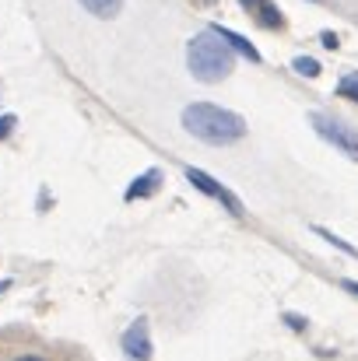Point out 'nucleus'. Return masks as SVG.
Returning a JSON list of instances; mask_svg holds the SVG:
<instances>
[{
  "instance_id": "f257e3e1",
  "label": "nucleus",
  "mask_w": 358,
  "mask_h": 361,
  "mask_svg": "<svg viewBox=\"0 0 358 361\" xmlns=\"http://www.w3.org/2000/svg\"><path fill=\"white\" fill-rule=\"evenodd\" d=\"M183 130L190 133V137H197V140H204V144H211V147H229V144H236L246 137V120L232 113V109H222V106H211V102H193V106H186L183 109Z\"/></svg>"
},
{
  "instance_id": "f03ea898",
  "label": "nucleus",
  "mask_w": 358,
  "mask_h": 361,
  "mask_svg": "<svg viewBox=\"0 0 358 361\" xmlns=\"http://www.w3.org/2000/svg\"><path fill=\"white\" fill-rule=\"evenodd\" d=\"M186 67L201 85H218L236 71V53L211 28H204L186 42Z\"/></svg>"
},
{
  "instance_id": "7ed1b4c3",
  "label": "nucleus",
  "mask_w": 358,
  "mask_h": 361,
  "mask_svg": "<svg viewBox=\"0 0 358 361\" xmlns=\"http://www.w3.org/2000/svg\"><path fill=\"white\" fill-rule=\"evenodd\" d=\"M309 123H313V130H316L330 147H338L345 158L358 161V130L355 126H348L345 120H338V116H330V113H313Z\"/></svg>"
},
{
  "instance_id": "20e7f679",
  "label": "nucleus",
  "mask_w": 358,
  "mask_h": 361,
  "mask_svg": "<svg viewBox=\"0 0 358 361\" xmlns=\"http://www.w3.org/2000/svg\"><path fill=\"white\" fill-rule=\"evenodd\" d=\"M186 183H190L193 190H201L204 197L218 200V204H222V207H225L232 218H242V214H246V211H242V200H239L236 193H229V190H225V186H222L215 176H208L204 169H193V165H190V169H186Z\"/></svg>"
},
{
  "instance_id": "39448f33",
  "label": "nucleus",
  "mask_w": 358,
  "mask_h": 361,
  "mask_svg": "<svg viewBox=\"0 0 358 361\" xmlns=\"http://www.w3.org/2000/svg\"><path fill=\"white\" fill-rule=\"evenodd\" d=\"M119 351L126 361H151L155 358V344H151V330H148V319H133L123 337H119Z\"/></svg>"
},
{
  "instance_id": "423d86ee",
  "label": "nucleus",
  "mask_w": 358,
  "mask_h": 361,
  "mask_svg": "<svg viewBox=\"0 0 358 361\" xmlns=\"http://www.w3.org/2000/svg\"><path fill=\"white\" fill-rule=\"evenodd\" d=\"M158 183H162V172H158V169H148V172H141V176H137V179L126 186L123 200H126V204H133V200L155 197V193H158Z\"/></svg>"
},
{
  "instance_id": "0eeeda50",
  "label": "nucleus",
  "mask_w": 358,
  "mask_h": 361,
  "mask_svg": "<svg viewBox=\"0 0 358 361\" xmlns=\"http://www.w3.org/2000/svg\"><path fill=\"white\" fill-rule=\"evenodd\" d=\"M211 32L232 49V53H239V56H246L249 63H260V49L253 46V42H246L239 32H232V28H225V25H211Z\"/></svg>"
},
{
  "instance_id": "6e6552de",
  "label": "nucleus",
  "mask_w": 358,
  "mask_h": 361,
  "mask_svg": "<svg viewBox=\"0 0 358 361\" xmlns=\"http://www.w3.org/2000/svg\"><path fill=\"white\" fill-rule=\"evenodd\" d=\"M249 14H253V21L256 25H263V28H281L285 25V18H281V11L270 4V0H239Z\"/></svg>"
},
{
  "instance_id": "1a4fd4ad",
  "label": "nucleus",
  "mask_w": 358,
  "mask_h": 361,
  "mask_svg": "<svg viewBox=\"0 0 358 361\" xmlns=\"http://www.w3.org/2000/svg\"><path fill=\"white\" fill-rule=\"evenodd\" d=\"M81 7L95 18H117L123 11V0H81Z\"/></svg>"
},
{
  "instance_id": "9d476101",
  "label": "nucleus",
  "mask_w": 358,
  "mask_h": 361,
  "mask_svg": "<svg viewBox=\"0 0 358 361\" xmlns=\"http://www.w3.org/2000/svg\"><path fill=\"white\" fill-rule=\"evenodd\" d=\"M313 232H316L320 239H327V242H330V245H338L341 252H348V256H355V259H358V249H355V245H352V242H345V239H341V235H334L330 228H323V225H316Z\"/></svg>"
},
{
  "instance_id": "9b49d317",
  "label": "nucleus",
  "mask_w": 358,
  "mask_h": 361,
  "mask_svg": "<svg viewBox=\"0 0 358 361\" xmlns=\"http://www.w3.org/2000/svg\"><path fill=\"white\" fill-rule=\"evenodd\" d=\"M338 95H341V99H352V102H358V71H355V74H345V78H341Z\"/></svg>"
},
{
  "instance_id": "f8f14e48",
  "label": "nucleus",
  "mask_w": 358,
  "mask_h": 361,
  "mask_svg": "<svg viewBox=\"0 0 358 361\" xmlns=\"http://www.w3.org/2000/svg\"><path fill=\"white\" fill-rule=\"evenodd\" d=\"M292 67H295L299 74H306V78H316V74H320V63H316L313 56H295Z\"/></svg>"
},
{
  "instance_id": "ddd939ff",
  "label": "nucleus",
  "mask_w": 358,
  "mask_h": 361,
  "mask_svg": "<svg viewBox=\"0 0 358 361\" xmlns=\"http://www.w3.org/2000/svg\"><path fill=\"white\" fill-rule=\"evenodd\" d=\"M14 126H18V116H14V113H4V116H0V140H7V137L14 133Z\"/></svg>"
},
{
  "instance_id": "4468645a",
  "label": "nucleus",
  "mask_w": 358,
  "mask_h": 361,
  "mask_svg": "<svg viewBox=\"0 0 358 361\" xmlns=\"http://www.w3.org/2000/svg\"><path fill=\"white\" fill-rule=\"evenodd\" d=\"M285 323H288V326H292V330H295V334H302V330H306V326H309V323H306V319H302V316H299V312H285Z\"/></svg>"
},
{
  "instance_id": "2eb2a0df",
  "label": "nucleus",
  "mask_w": 358,
  "mask_h": 361,
  "mask_svg": "<svg viewBox=\"0 0 358 361\" xmlns=\"http://www.w3.org/2000/svg\"><path fill=\"white\" fill-rule=\"evenodd\" d=\"M11 361H49V358H42V355H35V351H21V355H14Z\"/></svg>"
},
{
  "instance_id": "dca6fc26",
  "label": "nucleus",
  "mask_w": 358,
  "mask_h": 361,
  "mask_svg": "<svg viewBox=\"0 0 358 361\" xmlns=\"http://www.w3.org/2000/svg\"><path fill=\"white\" fill-rule=\"evenodd\" d=\"M323 46H327V49H338V35H330V32H323Z\"/></svg>"
},
{
  "instance_id": "f3484780",
  "label": "nucleus",
  "mask_w": 358,
  "mask_h": 361,
  "mask_svg": "<svg viewBox=\"0 0 358 361\" xmlns=\"http://www.w3.org/2000/svg\"><path fill=\"white\" fill-rule=\"evenodd\" d=\"M341 288H345V291H352V295L358 298V281H341Z\"/></svg>"
}]
</instances>
